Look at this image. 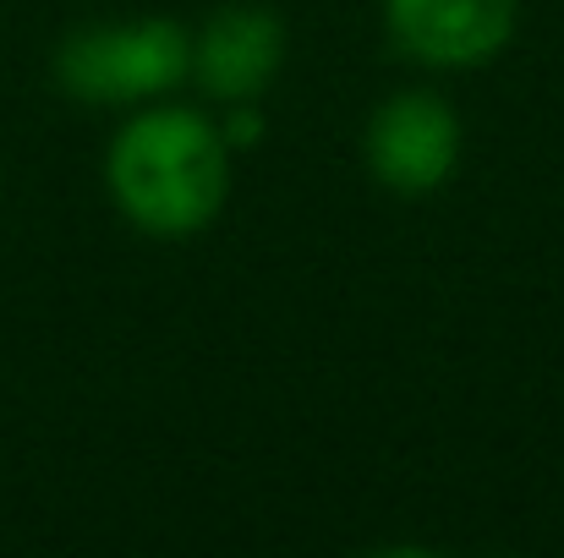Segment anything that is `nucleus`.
I'll list each match as a JSON object with an SVG mask.
<instances>
[{
	"label": "nucleus",
	"mask_w": 564,
	"mask_h": 558,
	"mask_svg": "<svg viewBox=\"0 0 564 558\" xmlns=\"http://www.w3.org/2000/svg\"><path fill=\"white\" fill-rule=\"evenodd\" d=\"M219 132H225V143L241 154V149L263 143V110H258V105H225V116H219Z\"/></svg>",
	"instance_id": "obj_6"
},
{
	"label": "nucleus",
	"mask_w": 564,
	"mask_h": 558,
	"mask_svg": "<svg viewBox=\"0 0 564 558\" xmlns=\"http://www.w3.org/2000/svg\"><path fill=\"white\" fill-rule=\"evenodd\" d=\"M50 77L88 110H138L171 99L192 77V28L154 11L83 22L55 44Z\"/></svg>",
	"instance_id": "obj_2"
},
{
	"label": "nucleus",
	"mask_w": 564,
	"mask_h": 558,
	"mask_svg": "<svg viewBox=\"0 0 564 558\" xmlns=\"http://www.w3.org/2000/svg\"><path fill=\"white\" fill-rule=\"evenodd\" d=\"M466 127L438 88H394L362 127V165L394 197H433L460 171Z\"/></svg>",
	"instance_id": "obj_3"
},
{
	"label": "nucleus",
	"mask_w": 564,
	"mask_h": 558,
	"mask_svg": "<svg viewBox=\"0 0 564 558\" xmlns=\"http://www.w3.org/2000/svg\"><path fill=\"white\" fill-rule=\"evenodd\" d=\"M236 149L219 132V116L182 99H154L121 116L105 143V192L116 214L154 241L203 236L230 203Z\"/></svg>",
	"instance_id": "obj_1"
},
{
	"label": "nucleus",
	"mask_w": 564,
	"mask_h": 558,
	"mask_svg": "<svg viewBox=\"0 0 564 558\" xmlns=\"http://www.w3.org/2000/svg\"><path fill=\"white\" fill-rule=\"evenodd\" d=\"M291 61V28L280 11L236 0L192 28V88L214 105H258Z\"/></svg>",
	"instance_id": "obj_5"
},
{
	"label": "nucleus",
	"mask_w": 564,
	"mask_h": 558,
	"mask_svg": "<svg viewBox=\"0 0 564 558\" xmlns=\"http://www.w3.org/2000/svg\"><path fill=\"white\" fill-rule=\"evenodd\" d=\"M389 44L422 72L494 66L521 28V0H378Z\"/></svg>",
	"instance_id": "obj_4"
}]
</instances>
